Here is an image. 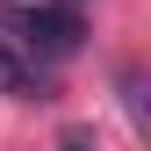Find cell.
<instances>
[{
    "label": "cell",
    "mask_w": 151,
    "mask_h": 151,
    "mask_svg": "<svg viewBox=\"0 0 151 151\" xmlns=\"http://www.w3.org/2000/svg\"><path fill=\"white\" fill-rule=\"evenodd\" d=\"M79 36H86V14L72 7V0H50V7H0V43H14L29 65H58L79 50Z\"/></svg>",
    "instance_id": "obj_1"
},
{
    "label": "cell",
    "mask_w": 151,
    "mask_h": 151,
    "mask_svg": "<svg viewBox=\"0 0 151 151\" xmlns=\"http://www.w3.org/2000/svg\"><path fill=\"white\" fill-rule=\"evenodd\" d=\"M122 108H129V122L144 129V79H137V72H122Z\"/></svg>",
    "instance_id": "obj_2"
},
{
    "label": "cell",
    "mask_w": 151,
    "mask_h": 151,
    "mask_svg": "<svg viewBox=\"0 0 151 151\" xmlns=\"http://www.w3.org/2000/svg\"><path fill=\"white\" fill-rule=\"evenodd\" d=\"M58 151H93V137H86V129H72V137H65Z\"/></svg>",
    "instance_id": "obj_3"
}]
</instances>
